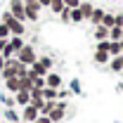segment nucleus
<instances>
[{
    "instance_id": "2eb2a0df",
    "label": "nucleus",
    "mask_w": 123,
    "mask_h": 123,
    "mask_svg": "<svg viewBox=\"0 0 123 123\" xmlns=\"http://www.w3.org/2000/svg\"><path fill=\"white\" fill-rule=\"evenodd\" d=\"M123 52V43L121 40H109V55L111 57H116V55H121Z\"/></svg>"
},
{
    "instance_id": "aec40b11",
    "label": "nucleus",
    "mask_w": 123,
    "mask_h": 123,
    "mask_svg": "<svg viewBox=\"0 0 123 123\" xmlns=\"http://www.w3.org/2000/svg\"><path fill=\"white\" fill-rule=\"evenodd\" d=\"M123 38V26H111L109 29V40H121Z\"/></svg>"
},
{
    "instance_id": "0eeeda50",
    "label": "nucleus",
    "mask_w": 123,
    "mask_h": 123,
    "mask_svg": "<svg viewBox=\"0 0 123 123\" xmlns=\"http://www.w3.org/2000/svg\"><path fill=\"white\" fill-rule=\"evenodd\" d=\"M47 74H50V69H47L40 59H36V62L29 66V76H47Z\"/></svg>"
},
{
    "instance_id": "dca6fc26",
    "label": "nucleus",
    "mask_w": 123,
    "mask_h": 123,
    "mask_svg": "<svg viewBox=\"0 0 123 123\" xmlns=\"http://www.w3.org/2000/svg\"><path fill=\"white\" fill-rule=\"evenodd\" d=\"M95 40H109V29L107 26H95Z\"/></svg>"
},
{
    "instance_id": "72a5a7b5",
    "label": "nucleus",
    "mask_w": 123,
    "mask_h": 123,
    "mask_svg": "<svg viewBox=\"0 0 123 123\" xmlns=\"http://www.w3.org/2000/svg\"><path fill=\"white\" fill-rule=\"evenodd\" d=\"M38 2H40V7H50V2H52V0H38Z\"/></svg>"
},
{
    "instance_id": "ea45409f",
    "label": "nucleus",
    "mask_w": 123,
    "mask_h": 123,
    "mask_svg": "<svg viewBox=\"0 0 123 123\" xmlns=\"http://www.w3.org/2000/svg\"><path fill=\"white\" fill-rule=\"evenodd\" d=\"M121 55H123V52H121Z\"/></svg>"
},
{
    "instance_id": "f3484780",
    "label": "nucleus",
    "mask_w": 123,
    "mask_h": 123,
    "mask_svg": "<svg viewBox=\"0 0 123 123\" xmlns=\"http://www.w3.org/2000/svg\"><path fill=\"white\" fill-rule=\"evenodd\" d=\"M5 88H7V90L10 92H19L21 90V85H19V78H5Z\"/></svg>"
},
{
    "instance_id": "2f4dec72",
    "label": "nucleus",
    "mask_w": 123,
    "mask_h": 123,
    "mask_svg": "<svg viewBox=\"0 0 123 123\" xmlns=\"http://www.w3.org/2000/svg\"><path fill=\"white\" fill-rule=\"evenodd\" d=\"M71 88H74V92H80V83L78 80H71Z\"/></svg>"
},
{
    "instance_id": "393cba45",
    "label": "nucleus",
    "mask_w": 123,
    "mask_h": 123,
    "mask_svg": "<svg viewBox=\"0 0 123 123\" xmlns=\"http://www.w3.org/2000/svg\"><path fill=\"white\" fill-rule=\"evenodd\" d=\"M95 50H99V52H109V40H97Z\"/></svg>"
},
{
    "instance_id": "a211bd4d",
    "label": "nucleus",
    "mask_w": 123,
    "mask_h": 123,
    "mask_svg": "<svg viewBox=\"0 0 123 123\" xmlns=\"http://www.w3.org/2000/svg\"><path fill=\"white\" fill-rule=\"evenodd\" d=\"M78 10L83 12V17H85V19H90L92 10H95V5H92V2H85V0H80V5H78Z\"/></svg>"
},
{
    "instance_id": "58836bf2",
    "label": "nucleus",
    "mask_w": 123,
    "mask_h": 123,
    "mask_svg": "<svg viewBox=\"0 0 123 123\" xmlns=\"http://www.w3.org/2000/svg\"><path fill=\"white\" fill-rule=\"evenodd\" d=\"M33 123H38V121H33Z\"/></svg>"
},
{
    "instance_id": "4468645a",
    "label": "nucleus",
    "mask_w": 123,
    "mask_h": 123,
    "mask_svg": "<svg viewBox=\"0 0 123 123\" xmlns=\"http://www.w3.org/2000/svg\"><path fill=\"white\" fill-rule=\"evenodd\" d=\"M43 99L45 102H57L59 99V90H55V88H43Z\"/></svg>"
},
{
    "instance_id": "1a4fd4ad",
    "label": "nucleus",
    "mask_w": 123,
    "mask_h": 123,
    "mask_svg": "<svg viewBox=\"0 0 123 123\" xmlns=\"http://www.w3.org/2000/svg\"><path fill=\"white\" fill-rule=\"evenodd\" d=\"M45 85H47V88L59 90V88H62V76H59V74H55V71H50V74L45 76Z\"/></svg>"
},
{
    "instance_id": "9b49d317",
    "label": "nucleus",
    "mask_w": 123,
    "mask_h": 123,
    "mask_svg": "<svg viewBox=\"0 0 123 123\" xmlns=\"http://www.w3.org/2000/svg\"><path fill=\"white\" fill-rule=\"evenodd\" d=\"M104 14H107V12H104L102 7H95V10H92V14H90V19H88V21H90L92 26H99V24H102V19H104Z\"/></svg>"
},
{
    "instance_id": "cd10ccee",
    "label": "nucleus",
    "mask_w": 123,
    "mask_h": 123,
    "mask_svg": "<svg viewBox=\"0 0 123 123\" xmlns=\"http://www.w3.org/2000/svg\"><path fill=\"white\" fill-rule=\"evenodd\" d=\"M64 5H66L69 10H74V7H78V5H80V0H64Z\"/></svg>"
},
{
    "instance_id": "c85d7f7f",
    "label": "nucleus",
    "mask_w": 123,
    "mask_h": 123,
    "mask_svg": "<svg viewBox=\"0 0 123 123\" xmlns=\"http://www.w3.org/2000/svg\"><path fill=\"white\" fill-rule=\"evenodd\" d=\"M38 59H40V62H43V64L47 66V69L52 71V59H50V57H38Z\"/></svg>"
},
{
    "instance_id": "f8f14e48",
    "label": "nucleus",
    "mask_w": 123,
    "mask_h": 123,
    "mask_svg": "<svg viewBox=\"0 0 123 123\" xmlns=\"http://www.w3.org/2000/svg\"><path fill=\"white\" fill-rule=\"evenodd\" d=\"M92 59H95V64H99V66H107L109 59H111V55H109V52H99V50H95Z\"/></svg>"
},
{
    "instance_id": "7c9ffc66",
    "label": "nucleus",
    "mask_w": 123,
    "mask_h": 123,
    "mask_svg": "<svg viewBox=\"0 0 123 123\" xmlns=\"http://www.w3.org/2000/svg\"><path fill=\"white\" fill-rule=\"evenodd\" d=\"M38 123H52V118H50V116H43V114H40V116H38Z\"/></svg>"
},
{
    "instance_id": "39448f33",
    "label": "nucleus",
    "mask_w": 123,
    "mask_h": 123,
    "mask_svg": "<svg viewBox=\"0 0 123 123\" xmlns=\"http://www.w3.org/2000/svg\"><path fill=\"white\" fill-rule=\"evenodd\" d=\"M10 12L14 14V19L26 21V12H24V0H10Z\"/></svg>"
},
{
    "instance_id": "423d86ee",
    "label": "nucleus",
    "mask_w": 123,
    "mask_h": 123,
    "mask_svg": "<svg viewBox=\"0 0 123 123\" xmlns=\"http://www.w3.org/2000/svg\"><path fill=\"white\" fill-rule=\"evenodd\" d=\"M38 116H40V111H38V107H33V104H26L24 111H21V121H24V123L38 121Z\"/></svg>"
},
{
    "instance_id": "9d476101",
    "label": "nucleus",
    "mask_w": 123,
    "mask_h": 123,
    "mask_svg": "<svg viewBox=\"0 0 123 123\" xmlns=\"http://www.w3.org/2000/svg\"><path fill=\"white\" fill-rule=\"evenodd\" d=\"M14 104H19V107L31 104V90H19V92H14Z\"/></svg>"
},
{
    "instance_id": "6e6552de",
    "label": "nucleus",
    "mask_w": 123,
    "mask_h": 123,
    "mask_svg": "<svg viewBox=\"0 0 123 123\" xmlns=\"http://www.w3.org/2000/svg\"><path fill=\"white\" fill-rule=\"evenodd\" d=\"M107 66H109V71H114V74H123V55H116V57H111Z\"/></svg>"
},
{
    "instance_id": "c756f323",
    "label": "nucleus",
    "mask_w": 123,
    "mask_h": 123,
    "mask_svg": "<svg viewBox=\"0 0 123 123\" xmlns=\"http://www.w3.org/2000/svg\"><path fill=\"white\" fill-rule=\"evenodd\" d=\"M114 26H123V14H114Z\"/></svg>"
},
{
    "instance_id": "c9c22d12",
    "label": "nucleus",
    "mask_w": 123,
    "mask_h": 123,
    "mask_svg": "<svg viewBox=\"0 0 123 123\" xmlns=\"http://www.w3.org/2000/svg\"><path fill=\"white\" fill-rule=\"evenodd\" d=\"M5 62H7V59H5V57H2V55H0V71H2V69H5Z\"/></svg>"
},
{
    "instance_id": "7ed1b4c3",
    "label": "nucleus",
    "mask_w": 123,
    "mask_h": 123,
    "mask_svg": "<svg viewBox=\"0 0 123 123\" xmlns=\"http://www.w3.org/2000/svg\"><path fill=\"white\" fill-rule=\"evenodd\" d=\"M40 2L38 0H24V12H26V21H38L40 17Z\"/></svg>"
},
{
    "instance_id": "473e14b6",
    "label": "nucleus",
    "mask_w": 123,
    "mask_h": 123,
    "mask_svg": "<svg viewBox=\"0 0 123 123\" xmlns=\"http://www.w3.org/2000/svg\"><path fill=\"white\" fill-rule=\"evenodd\" d=\"M2 102H5L7 107H12V104H14V99H12V97H5V95H2Z\"/></svg>"
},
{
    "instance_id": "4c0bfd02",
    "label": "nucleus",
    "mask_w": 123,
    "mask_h": 123,
    "mask_svg": "<svg viewBox=\"0 0 123 123\" xmlns=\"http://www.w3.org/2000/svg\"><path fill=\"white\" fill-rule=\"evenodd\" d=\"M121 43H123V38H121Z\"/></svg>"
},
{
    "instance_id": "5701e85b",
    "label": "nucleus",
    "mask_w": 123,
    "mask_h": 123,
    "mask_svg": "<svg viewBox=\"0 0 123 123\" xmlns=\"http://www.w3.org/2000/svg\"><path fill=\"white\" fill-rule=\"evenodd\" d=\"M31 78H33V88H38V90L45 88V76H31Z\"/></svg>"
},
{
    "instance_id": "ddd939ff",
    "label": "nucleus",
    "mask_w": 123,
    "mask_h": 123,
    "mask_svg": "<svg viewBox=\"0 0 123 123\" xmlns=\"http://www.w3.org/2000/svg\"><path fill=\"white\" fill-rule=\"evenodd\" d=\"M7 43H10V47L14 50V55H17L24 45H26V43H24V36H10V40H7Z\"/></svg>"
},
{
    "instance_id": "b1692460",
    "label": "nucleus",
    "mask_w": 123,
    "mask_h": 123,
    "mask_svg": "<svg viewBox=\"0 0 123 123\" xmlns=\"http://www.w3.org/2000/svg\"><path fill=\"white\" fill-rule=\"evenodd\" d=\"M102 26H107V29H111V26H114V14H111V12H107V14H104Z\"/></svg>"
},
{
    "instance_id": "e433bc0d",
    "label": "nucleus",
    "mask_w": 123,
    "mask_h": 123,
    "mask_svg": "<svg viewBox=\"0 0 123 123\" xmlns=\"http://www.w3.org/2000/svg\"><path fill=\"white\" fill-rule=\"evenodd\" d=\"M0 123H10V121H0Z\"/></svg>"
},
{
    "instance_id": "a878e982",
    "label": "nucleus",
    "mask_w": 123,
    "mask_h": 123,
    "mask_svg": "<svg viewBox=\"0 0 123 123\" xmlns=\"http://www.w3.org/2000/svg\"><path fill=\"white\" fill-rule=\"evenodd\" d=\"M10 36H12V33H10V29H7V26H5V24L0 21V38H5V40H10Z\"/></svg>"
},
{
    "instance_id": "412c9836",
    "label": "nucleus",
    "mask_w": 123,
    "mask_h": 123,
    "mask_svg": "<svg viewBox=\"0 0 123 123\" xmlns=\"http://www.w3.org/2000/svg\"><path fill=\"white\" fill-rule=\"evenodd\" d=\"M5 118H7L10 123H17L19 118H21V116H19V114H17V111H14L12 107H7V109H5Z\"/></svg>"
},
{
    "instance_id": "bb28decb",
    "label": "nucleus",
    "mask_w": 123,
    "mask_h": 123,
    "mask_svg": "<svg viewBox=\"0 0 123 123\" xmlns=\"http://www.w3.org/2000/svg\"><path fill=\"white\" fill-rule=\"evenodd\" d=\"M59 17H62V21H64V24H71V10H69V7H66Z\"/></svg>"
},
{
    "instance_id": "f257e3e1",
    "label": "nucleus",
    "mask_w": 123,
    "mask_h": 123,
    "mask_svg": "<svg viewBox=\"0 0 123 123\" xmlns=\"http://www.w3.org/2000/svg\"><path fill=\"white\" fill-rule=\"evenodd\" d=\"M0 21H2L7 29H10V33H12V36H24V33H26V26H24V21L14 19V14H12L10 10L0 14Z\"/></svg>"
},
{
    "instance_id": "f704fd0d",
    "label": "nucleus",
    "mask_w": 123,
    "mask_h": 123,
    "mask_svg": "<svg viewBox=\"0 0 123 123\" xmlns=\"http://www.w3.org/2000/svg\"><path fill=\"white\" fill-rule=\"evenodd\" d=\"M5 45H7V40H5V38H0V52L5 50Z\"/></svg>"
},
{
    "instance_id": "f03ea898",
    "label": "nucleus",
    "mask_w": 123,
    "mask_h": 123,
    "mask_svg": "<svg viewBox=\"0 0 123 123\" xmlns=\"http://www.w3.org/2000/svg\"><path fill=\"white\" fill-rule=\"evenodd\" d=\"M14 57L21 62L24 66H31L33 62L38 59V55H36V47H33V45H24V47H21V50H19V52L14 55Z\"/></svg>"
},
{
    "instance_id": "4be33fe9",
    "label": "nucleus",
    "mask_w": 123,
    "mask_h": 123,
    "mask_svg": "<svg viewBox=\"0 0 123 123\" xmlns=\"http://www.w3.org/2000/svg\"><path fill=\"white\" fill-rule=\"evenodd\" d=\"M80 21H85V17H83V12L78 7H74L71 10V24H80Z\"/></svg>"
},
{
    "instance_id": "20e7f679",
    "label": "nucleus",
    "mask_w": 123,
    "mask_h": 123,
    "mask_svg": "<svg viewBox=\"0 0 123 123\" xmlns=\"http://www.w3.org/2000/svg\"><path fill=\"white\" fill-rule=\"evenodd\" d=\"M66 111H69V102H66V99H57V102H55V109L50 111L52 123H59L62 118L66 116Z\"/></svg>"
},
{
    "instance_id": "6ab92c4d",
    "label": "nucleus",
    "mask_w": 123,
    "mask_h": 123,
    "mask_svg": "<svg viewBox=\"0 0 123 123\" xmlns=\"http://www.w3.org/2000/svg\"><path fill=\"white\" fill-rule=\"evenodd\" d=\"M50 10H52V14H62L66 10V5H64V0H52L50 2Z\"/></svg>"
}]
</instances>
